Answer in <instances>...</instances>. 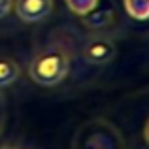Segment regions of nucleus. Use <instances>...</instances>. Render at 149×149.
Wrapping results in <instances>:
<instances>
[{
    "label": "nucleus",
    "mask_w": 149,
    "mask_h": 149,
    "mask_svg": "<svg viewBox=\"0 0 149 149\" xmlns=\"http://www.w3.org/2000/svg\"><path fill=\"white\" fill-rule=\"evenodd\" d=\"M70 72V55L62 45L51 44L40 49L29 64V76L42 87H55Z\"/></svg>",
    "instance_id": "f257e3e1"
},
{
    "label": "nucleus",
    "mask_w": 149,
    "mask_h": 149,
    "mask_svg": "<svg viewBox=\"0 0 149 149\" xmlns=\"http://www.w3.org/2000/svg\"><path fill=\"white\" fill-rule=\"evenodd\" d=\"M72 149H127L123 134L106 119H93L76 130Z\"/></svg>",
    "instance_id": "f03ea898"
},
{
    "label": "nucleus",
    "mask_w": 149,
    "mask_h": 149,
    "mask_svg": "<svg viewBox=\"0 0 149 149\" xmlns=\"http://www.w3.org/2000/svg\"><path fill=\"white\" fill-rule=\"evenodd\" d=\"M115 55H117L115 42L109 36H104V34L91 36L83 47V58L89 64H96V66L111 62L115 58Z\"/></svg>",
    "instance_id": "7ed1b4c3"
},
{
    "label": "nucleus",
    "mask_w": 149,
    "mask_h": 149,
    "mask_svg": "<svg viewBox=\"0 0 149 149\" xmlns=\"http://www.w3.org/2000/svg\"><path fill=\"white\" fill-rule=\"evenodd\" d=\"M15 13L25 23H40L53 11V0H13Z\"/></svg>",
    "instance_id": "20e7f679"
},
{
    "label": "nucleus",
    "mask_w": 149,
    "mask_h": 149,
    "mask_svg": "<svg viewBox=\"0 0 149 149\" xmlns=\"http://www.w3.org/2000/svg\"><path fill=\"white\" fill-rule=\"evenodd\" d=\"M21 76V68L19 64L10 57H0V89L10 87Z\"/></svg>",
    "instance_id": "39448f33"
},
{
    "label": "nucleus",
    "mask_w": 149,
    "mask_h": 149,
    "mask_svg": "<svg viewBox=\"0 0 149 149\" xmlns=\"http://www.w3.org/2000/svg\"><path fill=\"white\" fill-rule=\"evenodd\" d=\"M83 25L89 29H106L109 23L113 21V11L111 10H98V11H89L87 15H83Z\"/></svg>",
    "instance_id": "423d86ee"
},
{
    "label": "nucleus",
    "mask_w": 149,
    "mask_h": 149,
    "mask_svg": "<svg viewBox=\"0 0 149 149\" xmlns=\"http://www.w3.org/2000/svg\"><path fill=\"white\" fill-rule=\"evenodd\" d=\"M123 8L136 21H147L149 17V0H123Z\"/></svg>",
    "instance_id": "0eeeda50"
},
{
    "label": "nucleus",
    "mask_w": 149,
    "mask_h": 149,
    "mask_svg": "<svg viewBox=\"0 0 149 149\" xmlns=\"http://www.w3.org/2000/svg\"><path fill=\"white\" fill-rule=\"evenodd\" d=\"M64 2H66V6H68V10L72 11V13L79 15V17L87 15L89 11H93L98 6V0H64Z\"/></svg>",
    "instance_id": "6e6552de"
},
{
    "label": "nucleus",
    "mask_w": 149,
    "mask_h": 149,
    "mask_svg": "<svg viewBox=\"0 0 149 149\" xmlns=\"http://www.w3.org/2000/svg\"><path fill=\"white\" fill-rule=\"evenodd\" d=\"M13 11V0H0V19L8 17Z\"/></svg>",
    "instance_id": "1a4fd4ad"
},
{
    "label": "nucleus",
    "mask_w": 149,
    "mask_h": 149,
    "mask_svg": "<svg viewBox=\"0 0 149 149\" xmlns=\"http://www.w3.org/2000/svg\"><path fill=\"white\" fill-rule=\"evenodd\" d=\"M0 149H17L15 146H0Z\"/></svg>",
    "instance_id": "9d476101"
}]
</instances>
